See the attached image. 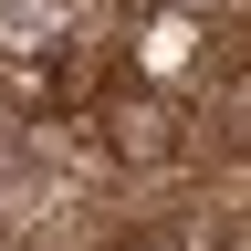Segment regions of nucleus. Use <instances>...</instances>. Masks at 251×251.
I'll return each mask as SVG.
<instances>
[{"mask_svg":"<svg viewBox=\"0 0 251 251\" xmlns=\"http://www.w3.org/2000/svg\"><path fill=\"white\" fill-rule=\"evenodd\" d=\"M115 251H188L178 230H136V241H115Z\"/></svg>","mask_w":251,"mask_h":251,"instance_id":"nucleus-1","label":"nucleus"},{"mask_svg":"<svg viewBox=\"0 0 251 251\" xmlns=\"http://www.w3.org/2000/svg\"><path fill=\"white\" fill-rule=\"evenodd\" d=\"M0 251H11V230H0Z\"/></svg>","mask_w":251,"mask_h":251,"instance_id":"nucleus-2","label":"nucleus"}]
</instances>
